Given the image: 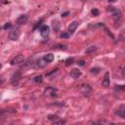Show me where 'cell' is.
<instances>
[{
  "instance_id": "cell-18",
  "label": "cell",
  "mask_w": 125,
  "mask_h": 125,
  "mask_svg": "<svg viewBox=\"0 0 125 125\" xmlns=\"http://www.w3.org/2000/svg\"><path fill=\"white\" fill-rule=\"evenodd\" d=\"M48 119H49V120H52L53 122H56V121H58V120L60 119V117L57 116V115H49V116H48Z\"/></svg>"
},
{
  "instance_id": "cell-28",
  "label": "cell",
  "mask_w": 125,
  "mask_h": 125,
  "mask_svg": "<svg viewBox=\"0 0 125 125\" xmlns=\"http://www.w3.org/2000/svg\"><path fill=\"white\" fill-rule=\"evenodd\" d=\"M1 67H2V64H1V63H0V68H1Z\"/></svg>"
},
{
  "instance_id": "cell-3",
  "label": "cell",
  "mask_w": 125,
  "mask_h": 125,
  "mask_svg": "<svg viewBox=\"0 0 125 125\" xmlns=\"http://www.w3.org/2000/svg\"><path fill=\"white\" fill-rule=\"evenodd\" d=\"M20 35H21L20 30H19V29H14V30L10 31V33H9V38H10L11 40H14V41H15V40H18V39H19Z\"/></svg>"
},
{
  "instance_id": "cell-12",
  "label": "cell",
  "mask_w": 125,
  "mask_h": 125,
  "mask_svg": "<svg viewBox=\"0 0 125 125\" xmlns=\"http://www.w3.org/2000/svg\"><path fill=\"white\" fill-rule=\"evenodd\" d=\"M43 60H44L46 62H52L54 61V55H53L52 53H49V54H47V55H45V56L43 57Z\"/></svg>"
},
{
  "instance_id": "cell-11",
  "label": "cell",
  "mask_w": 125,
  "mask_h": 125,
  "mask_svg": "<svg viewBox=\"0 0 125 125\" xmlns=\"http://www.w3.org/2000/svg\"><path fill=\"white\" fill-rule=\"evenodd\" d=\"M19 81H20V73L17 72V73H15L14 76L12 77L11 83H12V85H14V86H18V85H19Z\"/></svg>"
},
{
  "instance_id": "cell-15",
  "label": "cell",
  "mask_w": 125,
  "mask_h": 125,
  "mask_svg": "<svg viewBox=\"0 0 125 125\" xmlns=\"http://www.w3.org/2000/svg\"><path fill=\"white\" fill-rule=\"evenodd\" d=\"M53 48L54 49H59V50H66L67 46L66 45H62V44H57V45H54Z\"/></svg>"
},
{
  "instance_id": "cell-16",
  "label": "cell",
  "mask_w": 125,
  "mask_h": 125,
  "mask_svg": "<svg viewBox=\"0 0 125 125\" xmlns=\"http://www.w3.org/2000/svg\"><path fill=\"white\" fill-rule=\"evenodd\" d=\"M52 25H53V28L55 30H59L60 29V26H61V24H60V22L58 21H54L53 23H52Z\"/></svg>"
},
{
  "instance_id": "cell-5",
  "label": "cell",
  "mask_w": 125,
  "mask_h": 125,
  "mask_svg": "<svg viewBox=\"0 0 125 125\" xmlns=\"http://www.w3.org/2000/svg\"><path fill=\"white\" fill-rule=\"evenodd\" d=\"M80 92L84 96H90L92 93V88L89 85H82V87L80 88Z\"/></svg>"
},
{
  "instance_id": "cell-14",
  "label": "cell",
  "mask_w": 125,
  "mask_h": 125,
  "mask_svg": "<svg viewBox=\"0 0 125 125\" xmlns=\"http://www.w3.org/2000/svg\"><path fill=\"white\" fill-rule=\"evenodd\" d=\"M97 49H98V47H96V46H90V47H88V48L85 50V53H86V54H91V53L96 52Z\"/></svg>"
},
{
  "instance_id": "cell-6",
  "label": "cell",
  "mask_w": 125,
  "mask_h": 125,
  "mask_svg": "<svg viewBox=\"0 0 125 125\" xmlns=\"http://www.w3.org/2000/svg\"><path fill=\"white\" fill-rule=\"evenodd\" d=\"M44 94L46 96H50V97H57V90L53 87H48L45 89Z\"/></svg>"
},
{
  "instance_id": "cell-8",
  "label": "cell",
  "mask_w": 125,
  "mask_h": 125,
  "mask_svg": "<svg viewBox=\"0 0 125 125\" xmlns=\"http://www.w3.org/2000/svg\"><path fill=\"white\" fill-rule=\"evenodd\" d=\"M69 75H70L71 78H73V79H77V78H79V77L81 76V70L78 69V68H73V69H71Z\"/></svg>"
},
{
  "instance_id": "cell-21",
  "label": "cell",
  "mask_w": 125,
  "mask_h": 125,
  "mask_svg": "<svg viewBox=\"0 0 125 125\" xmlns=\"http://www.w3.org/2000/svg\"><path fill=\"white\" fill-rule=\"evenodd\" d=\"M90 72H91V73H93V74H97V73H99V72H100V68H99V67L91 68V69H90Z\"/></svg>"
},
{
  "instance_id": "cell-25",
  "label": "cell",
  "mask_w": 125,
  "mask_h": 125,
  "mask_svg": "<svg viewBox=\"0 0 125 125\" xmlns=\"http://www.w3.org/2000/svg\"><path fill=\"white\" fill-rule=\"evenodd\" d=\"M77 64H78V65H81V66H82V65H84V64H85V62H84L83 60H81V61H79V62H77Z\"/></svg>"
},
{
  "instance_id": "cell-9",
  "label": "cell",
  "mask_w": 125,
  "mask_h": 125,
  "mask_svg": "<svg viewBox=\"0 0 125 125\" xmlns=\"http://www.w3.org/2000/svg\"><path fill=\"white\" fill-rule=\"evenodd\" d=\"M102 84L103 86L104 87H108L109 84H110V77H109V72H105L104 73V79L102 81Z\"/></svg>"
},
{
  "instance_id": "cell-27",
  "label": "cell",
  "mask_w": 125,
  "mask_h": 125,
  "mask_svg": "<svg viewBox=\"0 0 125 125\" xmlns=\"http://www.w3.org/2000/svg\"><path fill=\"white\" fill-rule=\"evenodd\" d=\"M115 1H116V0H108V2H109V3H114Z\"/></svg>"
},
{
  "instance_id": "cell-13",
  "label": "cell",
  "mask_w": 125,
  "mask_h": 125,
  "mask_svg": "<svg viewBox=\"0 0 125 125\" xmlns=\"http://www.w3.org/2000/svg\"><path fill=\"white\" fill-rule=\"evenodd\" d=\"M112 17H113V19L115 20V21H117V20H119L120 18H121V13H120V11L119 10H114L113 11V14H112Z\"/></svg>"
},
{
  "instance_id": "cell-7",
  "label": "cell",
  "mask_w": 125,
  "mask_h": 125,
  "mask_svg": "<svg viewBox=\"0 0 125 125\" xmlns=\"http://www.w3.org/2000/svg\"><path fill=\"white\" fill-rule=\"evenodd\" d=\"M78 24H79L78 21H72V22L68 25V33H69V34H73V33L75 32L76 28L78 27Z\"/></svg>"
},
{
  "instance_id": "cell-22",
  "label": "cell",
  "mask_w": 125,
  "mask_h": 125,
  "mask_svg": "<svg viewBox=\"0 0 125 125\" xmlns=\"http://www.w3.org/2000/svg\"><path fill=\"white\" fill-rule=\"evenodd\" d=\"M91 13H92V15H93L94 17L99 16V10H98V9H93V10L91 11Z\"/></svg>"
},
{
  "instance_id": "cell-20",
  "label": "cell",
  "mask_w": 125,
  "mask_h": 125,
  "mask_svg": "<svg viewBox=\"0 0 125 125\" xmlns=\"http://www.w3.org/2000/svg\"><path fill=\"white\" fill-rule=\"evenodd\" d=\"M73 62H74L73 58H68V59L65 60V65H70V64L73 63Z\"/></svg>"
},
{
  "instance_id": "cell-4",
  "label": "cell",
  "mask_w": 125,
  "mask_h": 125,
  "mask_svg": "<svg viewBox=\"0 0 125 125\" xmlns=\"http://www.w3.org/2000/svg\"><path fill=\"white\" fill-rule=\"evenodd\" d=\"M23 60H24V57H23L22 55H17V56L11 61V64H12V65L20 64V63H21V62H23Z\"/></svg>"
},
{
  "instance_id": "cell-24",
  "label": "cell",
  "mask_w": 125,
  "mask_h": 125,
  "mask_svg": "<svg viewBox=\"0 0 125 125\" xmlns=\"http://www.w3.org/2000/svg\"><path fill=\"white\" fill-rule=\"evenodd\" d=\"M11 26H12L11 22H8V23H6V24L4 25V29H8V28H10Z\"/></svg>"
},
{
  "instance_id": "cell-23",
  "label": "cell",
  "mask_w": 125,
  "mask_h": 125,
  "mask_svg": "<svg viewBox=\"0 0 125 125\" xmlns=\"http://www.w3.org/2000/svg\"><path fill=\"white\" fill-rule=\"evenodd\" d=\"M64 123H65V121L64 120H61V119H59L58 121L54 122V124H64Z\"/></svg>"
},
{
  "instance_id": "cell-2",
  "label": "cell",
  "mask_w": 125,
  "mask_h": 125,
  "mask_svg": "<svg viewBox=\"0 0 125 125\" xmlns=\"http://www.w3.org/2000/svg\"><path fill=\"white\" fill-rule=\"evenodd\" d=\"M39 31H40V34H41L42 37H48L49 34H50V27L48 25L44 24V25H42L40 27V30Z\"/></svg>"
},
{
  "instance_id": "cell-17",
  "label": "cell",
  "mask_w": 125,
  "mask_h": 125,
  "mask_svg": "<svg viewBox=\"0 0 125 125\" xmlns=\"http://www.w3.org/2000/svg\"><path fill=\"white\" fill-rule=\"evenodd\" d=\"M33 81H34L35 83H41V82L43 81V77H42V75L35 76V77L33 78Z\"/></svg>"
},
{
  "instance_id": "cell-26",
  "label": "cell",
  "mask_w": 125,
  "mask_h": 125,
  "mask_svg": "<svg viewBox=\"0 0 125 125\" xmlns=\"http://www.w3.org/2000/svg\"><path fill=\"white\" fill-rule=\"evenodd\" d=\"M66 15H68V12H65V13H63V14H62V17H65Z\"/></svg>"
},
{
  "instance_id": "cell-10",
  "label": "cell",
  "mask_w": 125,
  "mask_h": 125,
  "mask_svg": "<svg viewBox=\"0 0 125 125\" xmlns=\"http://www.w3.org/2000/svg\"><path fill=\"white\" fill-rule=\"evenodd\" d=\"M27 20H28L27 15H21V16H19V18L17 19L16 22H17L18 24H23V23H25V22L27 21Z\"/></svg>"
},
{
  "instance_id": "cell-1",
  "label": "cell",
  "mask_w": 125,
  "mask_h": 125,
  "mask_svg": "<svg viewBox=\"0 0 125 125\" xmlns=\"http://www.w3.org/2000/svg\"><path fill=\"white\" fill-rule=\"evenodd\" d=\"M114 114L117 115L118 117L125 118V104H120V105L114 110Z\"/></svg>"
},
{
  "instance_id": "cell-19",
  "label": "cell",
  "mask_w": 125,
  "mask_h": 125,
  "mask_svg": "<svg viewBox=\"0 0 125 125\" xmlns=\"http://www.w3.org/2000/svg\"><path fill=\"white\" fill-rule=\"evenodd\" d=\"M69 33L68 32H62V33H61V35H60V37L62 38V39H67L68 37H69Z\"/></svg>"
}]
</instances>
